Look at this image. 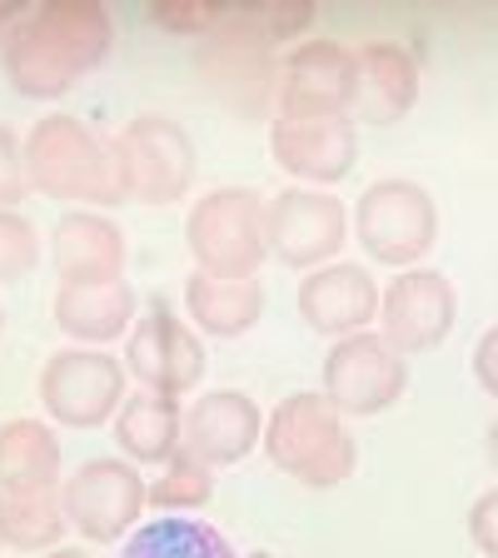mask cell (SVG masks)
Wrapping results in <instances>:
<instances>
[{
    "label": "cell",
    "mask_w": 498,
    "mask_h": 558,
    "mask_svg": "<svg viewBox=\"0 0 498 558\" xmlns=\"http://www.w3.org/2000/svg\"><path fill=\"white\" fill-rule=\"evenodd\" d=\"M25 174H31V190L60 199V205L110 209L125 199L116 145L75 116L35 120L25 135Z\"/></svg>",
    "instance_id": "cell-2"
},
{
    "label": "cell",
    "mask_w": 498,
    "mask_h": 558,
    "mask_svg": "<svg viewBox=\"0 0 498 558\" xmlns=\"http://www.w3.org/2000/svg\"><path fill=\"white\" fill-rule=\"evenodd\" d=\"M269 155L294 180H309V190L339 185L360 160V125L349 116L329 120H279L269 125Z\"/></svg>",
    "instance_id": "cell-15"
},
{
    "label": "cell",
    "mask_w": 498,
    "mask_h": 558,
    "mask_svg": "<svg viewBox=\"0 0 498 558\" xmlns=\"http://www.w3.org/2000/svg\"><path fill=\"white\" fill-rule=\"evenodd\" d=\"M185 310L195 319L199 335L209 339H240L259 325L265 314V284L259 279H215V275H190L185 279Z\"/></svg>",
    "instance_id": "cell-22"
},
{
    "label": "cell",
    "mask_w": 498,
    "mask_h": 558,
    "mask_svg": "<svg viewBox=\"0 0 498 558\" xmlns=\"http://www.w3.org/2000/svg\"><path fill=\"white\" fill-rule=\"evenodd\" d=\"M300 319L325 339H349L379 319V279L364 265H319L300 284Z\"/></svg>",
    "instance_id": "cell-16"
},
{
    "label": "cell",
    "mask_w": 498,
    "mask_h": 558,
    "mask_svg": "<svg viewBox=\"0 0 498 558\" xmlns=\"http://www.w3.org/2000/svg\"><path fill=\"white\" fill-rule=\"evenodd\" d=\"M116 46V21L90 0L35 5L0 40V70L25 100H60L70 85L100 70Z\"/></svg>",
    "instance_id": "cell-1"
},
{
    "label": "cell",
    "mask_w": 498,
    "mask_h": 558,
    "mask_svg": "<svg viewBox=\"0 0 498 558\" xmlns=\"http://www.w3.org/2000/svg\"><path fill=\"white\" fill-rule=\"evenodd\" d=\"M474 379L488 399H498V325H488L474 344Z\"/></svg>",
    "instance_id": "cell-32"
},
{
    "label": "cell",
    "mask_w": 498,
    "mask_h": 558,
    "mask_svg": "<svg viewBox=\"0 0 498 558\" xmlns=\"http://www.w3.org/2000/svg\"><path fill=\"white\" fill-rule=\"evenodd\" d=\"M35 395H40L46 414L65 429H100L105 418H116V409L125 404V360L85 344L56 349L40 364Z\"/></svg>",
    "instance_id": "cell-8"
},
{
    "label": "cell",
    "mask_w": 498,
    "mask_h": 558,
    "mask_svg": "<svg viewBox=\"0 0 498 558\" xmlns=\"http://www.w3.org/2000/svg\"><path fill=\"white\" fill-rule=\"evenodd\" d=\"M110 145H116L125 199H139V205H180L190 195V185H195L199 155L180 120L135 116L130 125H120V135Z\"/></svg>",
    "instance_id": "cell-6"
},
{
    "label": "cell",
    "mask_w": 498,
    "mask_h": 558,
    "mask_svg": "<svg viewBox=\"0 0 498 558\" xmlns=\"http://www.w3.org/2000/svg\"><path fill=\"white\" fill-rule=\"evenodd\" d=\"M279 56L275 40H265L259 31L234 21V11H224V25L209 31L195 46V75L205 85L209 100H220L230 116L240 120H269L279 100Z\"/></svg>",
    "instance_id": "cell-4"
},
{
    "label": "cell",
    "mask_w": 498,
    "mask_h": 558,
    "mask_svg": "<svg viewBox=\"0 0 498 558\" xmlns=\"http://www.w3.org/2000/svg\"><path fill=\"white\" fill-rule=\"evenodd\" d=\"M0 548H5V538H0Z\"/></svg>",
    "instance_id": "cell-38"
},
{
    "label": "cell",
    "mask_w": 498,
    "mask_h": 558,
    "mask_svg": "<svg viewBox=\"0 0 498 558\" xmlns=\"http://www.w3.org/2000/svg\"><path fill=\"white\" fill-rule=\"evenodd\" d=\"M116 558H234V548L215 523H199L190 513H160L155 523H139Z\"/></svg>",
    "instance_id": "cell-25"
},
{
    "label": "cell",
    "mask_w": 498,
    "mask_h": 558,
    "mask_svg": "<svg viewBox=\"0 0 498 558\" xmlns=\"http://www.w3.org/2000/svg\"><path fill=\"white\" fill-rule=\"evenodd\" d=\"M234 21L250 25V31H259L265 40H275V46H284V40H294V35H304L314 25V5L309 0H290V5H279V0H269V5H230Z\"/></svg>",
    "instance_id": "cell-28"
},
{
    "label": "cell",
    "mask_w": 498,
    "mask_h": 558,
    "mask_svg": "<svg viewBox=\"0 0 498 558\" xmlns=\"http://www.w3.org/2000/svg\"><path fill=\"white\" fill-rule=\"evenodd\" d=\"M130 244L105 209H65L50 234V265L60 284H110L125 279Z\"/></svg>",
    "instance_id": "cell-17"
},
{
    "label": "cell",
    "mask_w": 498,
    "mask_h": 558,
    "mask_svg": "<svg viewBox=\"0 0 498 558\" xmlns=\"http://www.w3.org/2000/svg\"><path fill=\"white\" fill-rule=\"evenodd\" d=\"M40 558H90V548H50V554Z\"/></svg>",
    "instance_id": "cell-35"
},
{
    "label": "cell",
    "mask_w": 498,
    "mask_h": 558,
    "mask_svg": "<svg viewBox=\"0 0 498 558\" xmlns=\"http://www.w3.org/2000/svg\"><path fill=\"white\" fill-rule=\"evenodd\" d=\"M224 11L230 5H205V0H160L150 5V21L170 35H190V40H205L209 31L224 25Z\"/></svg>",
    "instance_id": "cell-29"
},
{
    "label": "cell",
    "mask_w": 498,
    "mask_h": 558,
    "mask_svg": "<svg viewBox=\"0 0 498 558\" xmlns=\"http://www.w3.org/2000/svg\"><path fill=\"white\" fill-rule=\"evenodd\" d=\"M488 464L498 469V418H494V424H488Z\"/></svg>",
    "instance_id": "cell-34"
},
{
    "label": "cell",
    "mask_w": 498,
    "mask_h": 558,
    "mask_svg": "<svg viewBox=\"0 0 498 558\" xmlns=\"http://www.w3.org/2000/svg\"><path fill=\"white\" fill-rule=\"evenodd\" d=\"M116 444H120V459H130V464H165L185 444V409H180V399L155 395V389H135L116 409Z\"/></svg>",
    "instance_id": "cell-21"
},
{
    "label": "cell",
    "mask_w": 498,
    "mask_h": 558,
    "mask_svg": "<svg viewBox=\"0 0 498 558\" xmlns=\"http://www.w3.org/2000/svg\"><path fill=\"white\" fill-rule=\"evenodd\" d=\"M125 369L139 379V389L155 395H190L205 379V344L190 325H180L165 300H150V310L130 325Z\"/></svg>",
    "instance_id": "cell-13"
},
{
    "label": "cell",
    "mask_w": 498,
    "mask_h": 558,
    "mask_svg": "<svg viewBox=\"0 0 498 558\" xmlns=\"http://www.w3.org/2000/svg\"><path fill=\"white\" fill-rule=\"evenodd\" d=\"M250 558H275V554H265V548H259V554H250Z\"/></svg>",
    "instance_id": "cell-36"
},
{
    "label": "cell",
    "mask_w": 498,
    "mask_h": 558,
    "mask_svg": "<svg viewBox=\"0 0 498 558\" xmlns=\"http://www.w3.org/2000/svg\"><path fill=\"white\" fill-rule=\"evenodd\" d=\"M40 265V230L21 209H0V284H15Z\"/></svg>",
    "instance_id": "cell-27"
},
{
    "label": "cell",
    "mask_w": 498,
    "mask_h": 558,
    "mask_svg": "<svg viewBox=\"0 0 498 558\" xmlns=\"http://www.w3.org/2000/svg\"><path fill=\"white\" fill-rule=\"evenodd\" d=\"M70 519L60 488H0V538L21 554H50L60 548Z\"/></svg>",
    "instance_id": "cell-24"
},
{
    "label": "cell",
    "mask_w": 498,
    "mask_h": 558,
    "mask_svg": "<svg viewBox=\"0 0 498 558\" xmlns=\"http://www.w3.org/2000/svg\"><path fill=\"white\" fill-rule=\"evenodd\" d=\"M459 319V290L439 269H399L379 290V335L399 349V354H424V349L444 344Z\"/></svg>",
    "instance_id": "cell-12"
},
{
    "label": "cell",
    "mask_w": 498,
    "mask_h": 558,
    "mask_svg": "<svg viewBox=\"0 0 498 558\" xmlns=\"http://www.w3.org/2000/svg\"><path fill=\"white\" fill-rule=\"evenodd\" d=\"M0 325H5V314H0Z\"/></svg>",
    "instance_id": "cell-37"
},
{
    "label": "cell",
    "mask_w": 498,
    "mask_h": 558,
    "mask_svg": "<svg viewBox=\"0 0 498 558\" xmlns=\"http://www.w3.org/2000/svg\"><path fill=\"white\" fill-rule=\"evenodd\" d=\"M265 439V414L244 389H209L185 414V444L205 464H240Z\"/></svg>",
    "instance_id": "cell-19"
},
{
    "label": "cell",
    "mask_w": 498,
    "mask_h": 558,
    "mask_svg": "<svg viewBox=\"0 0 498 558\" xmlns=\"http://www.w3.org/2000/svg\"><path fill=\"white\" fill-rule=\"evenodd\" d=\"M209 499H215V464H205L190 444H180L165 459L160 478H150V488H145V504L160 513H195Z\"/></svg>",
    "instance_id": "cell-26"
},
{
    "label": "cell",
    "mask_w": 498,
    "mask_h": 558,
    "mask_svg": "<svg viewBox=\"0 0 498 558\" xmlns=\"http://www.w3.org/2000/svg\"><path fill=\"white\" fill-rule=\"evenodd\" d=\"M354 240L369 250V259L394 269H414L439 240V209L418 180H374L354 199Z\"/></svg>",
    "instance_id": "cell-7"
},
{
    "label": "cell",
    "mask_w": 498,
    "mask_h": 558,
    "mask_svg": "<svg viewBox=\"0 0 498 558\" xmlns=\"http://www.w3.org/2000/svg\"><path fill=\"white\" fill-rule=\"evenodd\" d=\"M469 538L484 558H498V488L478 494L474 509H469Z\"/></svg>",
    "instance_id": "cell-31"
},
{
    "label": "cell",
    "mask_w": 498,
    "mask_h": 558,
    "mask_svg": "<svg viewBox=\"0 0 498 558\" xmlns=\"http://www.w3.org/2000/svg\"><path fill=\"white\" fill-rule=\"evenodd\" d=\"M135 284L130 279H110V284H60L56 290V329H65L75 344L100 349L110 339L130 335L135 325Z\"/></svg>",
    "instance_id": "cell-20"
},
{
    "label": "cell",
    "mask_w": 498,
    "mask_h": 558,
    "mask_svg": "<svg viewBox=\"0 0 498 558\" xmlns=\"http://www.w3.org/2000/svg\"><path fill=\"white\" fill-rule=\"evenodd\" d=\"M265 240L269 255L290 269L335 265L349 240V209L329 190H279L275 199H265Z\"/></svg>",
    "instance_id": "cell-11"
},
{
    "label": "cell",
    "mask_w": 498,
    "mask_h": 558,
    "mask_svg": "<svg viewBox=\"0 0 498 558\" xmlns=\"http://www.w3.org/2000/svg\"><path fill=\"white\" fill-rule=\"evenodd\" d=\"M0 488H60V439L46 418L0 424Z\"/></svg>",
    "instance_id": "cell-23"
},
{
    "label": "cell",
    "mask_w": 498,
    "mask_h": 558,
    "mask_svg": "<svg viewBox=\"0 0 498 558\" xmlns=\"http://www.w3.org/2000/svg\"><path fill=\"white\" fill-rule=\"evenodd\" d=\"M21 15H25V11H15V5H0V40L15 31V21H21Z\"/></svg>",
    "instance_id": "cell-33"
},
{
    "label": "cell",
    "mask_w": 498,
    "mask_h": 558,
    "mask_svg": "<svg viewBox=\"0 0 498 558\" xmlns=\"http://www.w3.org/2000/svg\"><path fill=\"white\" fill-rule=\"evenodd\" d=\"M31 195V174H25V140H15L11 125H0V209H15Z\"/></svg>",
    "instance_id": "cell-30"
},
{
    "label": "cell",
    "mask_w": 498,
    "mask_h": 558,
    "mask_svg": "<svg viewBox=\"0 0 498 558\" xmlns=\"http://www.w3.org/2000/svg\"><path fill=\"white\" fill-rule=\"evenodd\" d=\"M354 110V50L339 40H304L279 65V120H329Z\"/></svg>",
    "instance_id": "cell-14"
},
{
    "label": "cell",
    "mask_w": 498,
    "mask_h": 558,
    "mask_svg": "<svg viewBox=\"0 0 498 558\" xmlns=\"http://www.w3.org/2000/svg\"><path fill=\"white\" fill-rule=\"evenodd\" d=\"M418 105V60L394 40L354 50V116L364 125H399Z\"/></svg>",
    "instance_id": "cell-18"
},
{
    "label": "cell",
    "mask_w": 498,
    "mask_h": 558,
    "mask_svg": "<svg viewBox=\"0 0 498 558\" xmlns=\"http://www.w3.org/2000/svg\"><path fill=\"white\" fill-rule=\"evenodd\" d=\"M259 444H265L269 464L304 488H339L360 464V444L344 429V414L314 389L279 399L275 414L265 418Z\"/></svg>",
    "instance_id": "cell-3"
},
{
    "label": "cell",
    "mask_w": 498,
    "mask_h": 558,
    "mask_svg": "<svg viewBox=\"0 0 498 558\" xmlns=\"http://www.w3.org/2000/svg\"><path fill=\"white\" fill-rule=\"evenodd\" d=\"M185 244L199 275L215 279H255L269 259L265 240V199L244 185H220L195 199L185 215Z\"/></svg>",
    "instance_id": "cell-5"
},
{
    "label": "cell",
    "mask_w": 498,
    "mask_h": 558,
    "mask_svg": "<svg viewBox=\"0 0 498 558\" xmlns=\"http://www.w3.org/2000/svg\"><path fill=\"white\" fill-rule=\"evenodd\" d=\"M409 389V360L394 344L374 329L364 335L335 339L325 360V399L339 414L354 418H374L384 409H394Z\"/></svg>",
    "instance_id": "cell-10"
},
{
    "label": "cell",
    "mask_w": 498,
    "mask_h": 558,
    "mask_svg": "<svg viewBox=\"0 0 498 558\" xmlns=\"http://www.w3.org/2000/svg\"><path fill=\"white\" fill-rule=\"evenodd\" d=\"M145 478L130 459H85L75 474L60 484V504H65L70 529L85 538V544H120L125 534L139 529V513L150 509L145 504Z\"/></svg>",
    "instance_id": "cell-9"
}]
</instances>
